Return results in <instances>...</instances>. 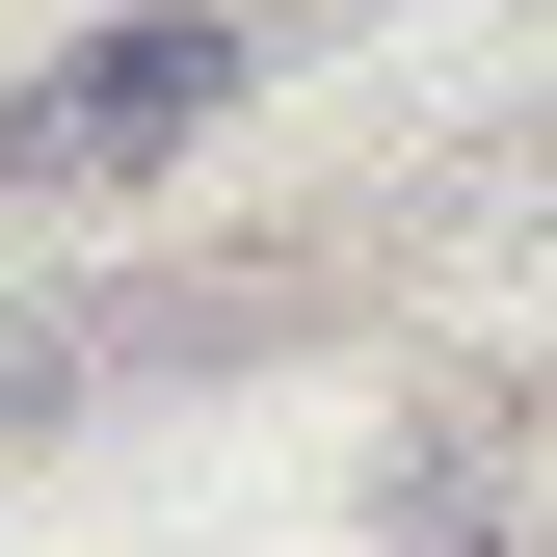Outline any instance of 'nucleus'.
I'll list each match as a JSON object with an SVG mask.
<instances>
[{
    "instance_id": "obj_1",
    "label": "nucleus",
    "mask_w": 557,
    "mask_h": 557,
    "mask_svg": "<svg viewBox=\"0 0 557 557\" xmlns=\"http://www.w3.org/2000/svg\"><path fill=\"white\" fill-rule=\"evenodd\" d=\"M239 107V0H160V27H81L27 107H0V186L27 213H81V186H160L186 133Z\"/></svg>"
}]
</instances>
